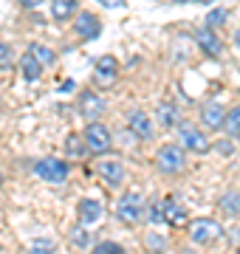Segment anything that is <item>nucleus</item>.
I'll return each instance as SVG.
<instances>
[{
    "label": "nucleus",
    "instance_id": "0eeeda50",
    "mask_svg": "<svg viewBox=\"0 0 240 254\" xmlns=\"http://www.w3.org/2000/svg\"><path fill=\"white\" fill-rule=\"evenodd\" d=\"M116 76H119V60L111 54L99 57L96 65H93V79H96V85L99 88H111L113 82H116Z\"/></svg>",
    "mask_w": 240,
    "mask_h": 254
},
{
    "label": "nucleus",
    "instance_id": "f704fd0d",
    "mask_svg": "<svg viewBox=\"0 0 240 254\" xmlns=\"http://www.w3.org/2000/svg\"><path fill=\"white\" fill-rule=\"evenodd\" d=\"M201 3H212V0H201Z\"/></svg>",
    "mask_w": 240,
    "mask_h": 254
},
{
    "label": "nucleus",
    "instance_id": "39448f33",
    "mask_svg": "<svg viewBox=\"0 0 240 254\" xmlns=\"http://www.w3.org/2000/svg\"><path fill=\"white\" fill-rule=\"evenodd\" d=\"M34 175L48 184H62L68 178V164L62 158H40L34 164Z\"/></svg>",
    "mask_w": 240,
    "mask_h": 254
},
{
    "label": "nucleus",
    "instance_id": "4468645a",
    "mask_svg": "<svg viewBox=\"0 0 240 254\" xmlns=\"http://www.w3.org/2000/svg\"><path fill=\"white\" fill-rule=\"evenodd\" d=\"M96 173L105 184H111V187H119L124 181V167L119 161H99L96 164Z\"/></svg>",
    "mask_w": 240,
    "mask_h": 254
},
{
    "label": "nucleus",
    "instance_id": "393cba45",
    "mask_svg": "<svg viewBox=\"0 0 240 254\" xmlns=\"http://www.w3.org/2000/svg\"><path fill=\"white\" fill-rule=\"evenodd\" d=\"M93 254H124V249H121L119 243H113V240H102V243L93 249Z\"/></svg>",
    "mask_w": 240,
    "mask_h": 254
},
{
    "label": "nucleus",
    "instance_id": "7c9ffc66",
    "mask_svg": "<svg viewBox=\"0 0 240 254\" xmlns=\"http://www.w3.org/2000/svg\"><path fill=\"white\" fill-rule=\"evenodd\" d=\"M105 9H124V0H99Z\"/></svg>",
    "mask_w": 240,
    "mask_h": 254
},
{
    "label": "nucleus",
    "instance_id": "b1692460",
    "mask_svg": "<svg viewBox=\"0 0 240 254\" xmlns=\"http://www.w3.org/2000/svg\"><path fill=\"white\" fill-rule=\"evenodd\" d=\"M71 243H74L76 249H85V246L91 243V235H88V229H85V223H82V226H76L74 232H71Z\"/></svg>",
    "mask_w": 240,
    "mask_h": 254
},
{
    "label": "nucleus",
    "instance_id": "f257e3e1",
    "mask_svg": "<svg viewBox=\"0 0 240 254\" xmlns=\"http://www.w3.org/2000/svg\"><path fill=\"white\" fill-rule=\"evenodd\" d=\"M156 167L167 175H176L186 167V155L181 144H161L156 153Z\"/></svg>",
    "mask_w": 240,
    "mask_h": 254
},
{
    "label": "nucleus",
    "instance_id": "2eb2a0df",
    "mask_svg": "<svg viewBox=\"0 0 240 254\" xmlns=\"http://www.w3.org/2000/svg\"><path fill=\"white\" fill-rule=\"evenodd\" d=\"M20 71H23V79H28V82H37L40 76H43V63H40L37 57L31 54H23L20 57Z\"/></svg>",
    "mask_w": 240,
    "mask_h": 254
},
{
    "label": "nucleus",
    "instance_id": "f8f14e48",
    "mask_svg": "<svg viewBox=\"0 0 240 254\" xmlns=\"http://www.w3.org/2000/svg\"><path fill=\"white\" fill-rule=\"evenodd\" d=\"M201 122L203 127H209V130H218V127H223V122H226V110H223L221 102H206L201 110Z\"/></svg>",
    "mask_w": 240,
    "mask_h": 254
},
{
    "label": "nucleus",
    "instance_id": "1a4fd4ad",
    "mask_svg": "<svg viewBox=\"0 0 240 254\" xmlns=\"http://www.w3.org/2000/svg\"><path fill=\"white\" fill-rule=\"evenodd\" d=\"M127 127L141 138V141L153 138V133H156V127H153V119H150L144 110H130V113H127Z\"/></svg>",
    "mask_w": 240,
    "mask_h": 254
},
{
    "label": "nucleus",
    "instance_id": "7ed1b4c3",
    "mask_svg": "<svg viewBox=\"0 0 240 254\" xmlns=\"http://www.w3.org/2000/svg\"><path fill=\"white\" fill-rule=\"evenodd\" d=\"M221 237H223V226L212 218H198L192 226H189V240L198 243V246H212V243H218Z\"/></svg>",
    "mask_w": 240,
    "mask_h": 254
},
{
    "label": "nucleus",
    "instance_id": "a878e982",
    "mask_svg": "<svg viewBox=\"0 0 240 254\" xmlns=\"http://www.w3.org/2000/svg\"><path fill=\"white\" fill-rule=\"evenodd\" d=\"M226 17H229V11H226V9H212L209 14H206V26H209V28H212V26H223Z\"/></svg>",
    "mask_w": 240,
    "mask_h": 254
},
{
    "label": "nucleus",
    "instance_id": "cd10ccee",
    "mask_svg": "<svg viewBox=\"0 0 240 254\" xmlns=\"http://www.w3.org/2000/svg\"><path fill=\"white\" fill-rule=\"evenodd\" d=\"M147 218L153 220V223H164V206H161V203H150Z\"/></svg>",
    "mask_w": 240,
    "mask_h": 254
},
{
    "label": "nucleus",
    "instance_id": "e433bc0d",
    "mask_svg": "<svg viewBox=\"0 0 240 254\" xmlns=\"http://www.w3.org/2000/svg\"><path fill=\"white\" fill-rule=\"evenodd\" d=\"M238 254H240V246H238Z\"/></svg>",
    "mask_w": 240,
    "mask_h": 254
},
{
    "label": "nucleus",
    "instance_id": "dca6fc26",
    "mask_svg": "<svg viewBox=\"0 0 240 254\" xmlns=\"http://www.w3.org/2000/svg\"><path fill=\"white\" fill-rule=\"evenodd\" d=\"M79 9V0H51V17L65 23V20H71Z\"/></svg>",
    "mask_w": 240,
    "mask_h": 254
},
{
    "label": "nucleus",
    "instance_id": "9b49d317",
    "mask_svg": "<svg viewBox=\"0 0 240 254\" xmlns=\"http://www.w3.org/2000/svg\"><path fill=\"white\" fill-rule=\"evenodd\" d=\"M76 108H79V113H82L85 119H99L102 113H105V99H102L99 93L85 91L82 96L76 99Z\"/></svg>",
    "mask_w": 240,
    "mask_h": 254
},
{
    "label": "nucleus",
    "instance_id": "f03ea898",
    "mask_svg": "<svg viewBox=\"0 0 240 254\" xmlns=\"http://www.w3.org/2000/svg\"><path fill=\"white\" fill-rule=\"evenodd\" d=\"M116 212H119L121 223H130V226L139 223V220L144 218V212H147L141 192H124V195L119 198V203H116Z\"/></svg>",
    "mask_w": 240,
    "mask_h": 254
},
{
    "label": "nucleus",
    "instance_id": "f3484780",
    "mask_svg": "<svg viewBox=\"0 0 240 254\" xmlns=\"http://www.w3.org/2000/svg\"><path fill=\"white\" fill-rule=\"evenodd\" d=\"M76 212H79V223L88 226V223H96V220L102 218V203L99 200H93V198H85Z\"/></svg>",
    "mask_w": 240,
    "mask_h": 254
},
{
    "label": "nucleus",
    "instance_id": "2f4dec72",
    "mask_svg": "<svg viewBox=\"0 0 240 254\" xmlns=\"http://www.w3.org/2000/svg\"><path fill=\"white\" fill-rule=\"evenodd\" d=\"M17 3H23L26 9H40L43 6V0H17Z\"/></svg>",
    "mask_w": 240,
    "mask_h": 254
},
{
    "label": "nucleus",
    "instance_id": "72a5a7b5",
    "mask_svg": "<svg viewBox=\"0 0 240 254\" xmlns=\"http://www.w3.org/2000/svg\"><path fill=\"white\" fill-rule=\"evenodd\" d=\"M176 3H192V0H176Z\"/></svg>",
    "mask_w": 240,
    "mask_h": 254
},
{
    "label": "nucleus",
    "instance_id": "aec40b11",
    "mask_svg": "<svg viewBox=\"0 0 240 254\" xmlns=\"http://www.w3.org/2000/svg\"><path fill=\"white\" fill-rule=\"evenodd\" d=\"M223 130H226L232 138H240V105H238V108H232V110H226Z\"/></svg>",
    "mask_w": 240,
    "mask_h": 254
},
{
    "label": "nucleus",
    "instance_id": "423d86ee",
    "mask_svg": "<svg viewBox=\"0 0 240 254\" xmlns=\"http://www.w3.org/2000/svg\"><path fill=\"white\" fill-rule=\"evenodd\" d=\"M85 144H88L91 153H108L113 144L111 130L102 125V122H91V125L85 127Z\"/></svg>",
    "mask_w": 240,
    "mask_h": 254
},
{
    "label": "nucleus",
    "instance_id": "c756f323",
    "mask_svg": "<svg viewBox=\"0 0 240 254\" xmlns=\"http://www.w3.org/2000/svg\"><path fill=\"white\" fill-rule=\"evenodd\" d=\"M215 147H218V153H223V155H232V153H235V147H232V141H229V138H223V141H218Z\"/></svg>",
    "mask_w": 240,
    "mask_h": 254
},
{
    "label": "nucleus",
    "instance_id": "c9c22d12",
    "mask_svg": "<svg viewBox=\"0 0 240 254\" xmlns=\"http://www.w3.org/2000/svg\"><path fill=\"white\" fill-rule=\"evenodd\" d=\"M0 184H3V173H0Z\"/></svg>",
    "mask_w": 240,
    "mask_h": 254
},
{
    "label": "nucleus",
    "instance_id": "20e7f679",
    "mask_svg": "<svg viewBox=\"0 0 240 254\" xmlns=\"http://www.w3.org/2000/svg\"><path fill=\"white\" fill-rule=\"evenodd\" d=\"M178 144L186 147V150H192V153H198V155H203L212 147L209 138H206V133L198 130L195 125H189V122H181V125H178Z\"/></svg>",
    "mask_w": 240,
    "mask_h": 254
},
{
    "label": "nucleus",
    "instance_id": "412c9836",
    "mask_svg": "<svg viewBox=\"0 0 240 254\" xmlns=\"http://www.w3.org/2000/svg\"><path fill=\"white\" fill-rule=\"evenodd\" d=\"M28 51L37 57V60H40L43 65H54V60H57L54 51H51L48 46H40V43H31V46H28Z\"/></svg>",
    "mask_w": 240,
    "mask_h": 254
},
{
    "label": "nucleus",
    "instance_id": "bb28decb",
    "mask_svg": "<svg viewBox=\"0 0 240 254\" xmlns=\"http://www.w3.org/2000/svg\"><path fill=\"white\" fill-rule=\"evenodd\" d=\"M144 246H147V249H153V252H164V249H167V240H164L161 235H156V232H153V235L144 237Z\"/></svg>",
    "mask_w": 240,
    "mask_h": 254
},
{
    "label": "nucleus",
    "instance_id": "6e6552de",
    "mask_svg": "<svg viewBox=\"0 0 240 254\" xmlns=\"http://www.w3.org/2000/svg\"><path fill=\"white\" fill-rule=\"evenodd\" d=\"M195 43H198V48H201L203 54H209V57H221L223 54V43H221V37L215 34L209 26H203L195 31Z\"/></svg>",
    "mask_w": 240,
    "mask_h": 254
},
{
    "label": "nucleus",
    "instance_id": "c85d7f7f",
    "mask_svg": "<svg viewBox=\"0 0 240 254\" xmlns=\"http://www.w3.org/2000/svg\"><path fill=\"white\" fill-rule=\"evenodd\" d=\"M9 65H11V48L6 43H0V71L9 68Z\"/></svg>",
    "mask_w": 240,
    "mask_h": 254
},
{
    "label": "nucleus",
    "instance_id": "6ab92c4d",
    "mask_svg": "<svg viewBox=\"0 0 240 254\" xmlns=\"http://www.w3.org/2000/svg\"><path fill=\"white\" fill-rule=\"evenodd\" d=\"M221 209L226 212V215H232V218H238L240 215V192L238 190H226L221 195Z\"/></svg>",
    "mask_w": 240,
    "mask_h": 254
},
{
    "label": "nucleus",
    "instance_id": "9d476101",
    "mask_svg": "<svg viewBox=\"0 0 240 254\" xmlns=\"http://www.w3.org/2000/svg\"><path fill=\"white\" fill-rule=\"evenodd\" d=\"M74 31L76 37H82V40H96L102 31V23L96 14H91V11H82V14H76L74 20Z\"/></svg>",
    "mask_w": 240,
    "mask_h": 254
},
{
    "label": "nucleus",
    "instance_id": "5701e85b",
    "mask_svg": "<svg viewBox=\"0 0 240 254\" xmlns=\"http://www.w3.org/2000/svg\"><path fill=\"white\" fill-rule=\"evenodd\" d=\"M65 150H68V155H85V150H88V144H82V138L76 136V133H71L68 136V141H65Z\"/></svg>",
    "mask_w": 240,
    "mask_h": 254
},
{
    "label": "nucleus",
    "instance_id": "473e14b6",
    "mask_svg": "<svg viewBox=\"0 0 240 254\" xmlns=\"http://www.w3.org/2000/svg\"><path fill=\"white\" fill-rule=\"evenodd\" d=\"M235 46L240 48V28H238V31H235Z\"/></svg>",
    "mask_w": 240,
    "mask_h": 254
},
{
    "label": "nucleus",
    "instance_id": "4be33fe9",
    "mask_svg": "<svg viewBox=\"0 0 240 254\" xmlns=\"http://www.w3.org/2000/svg\"><path fill=\"white\" fill-rule=\"evenodd\" d=\"M28 254H54V240L51 237H37L28 249Z\"/></svg>",
    "mask_w": 240,
    "mask_h": 254
},
{
    "label": "nucleus",
    "instance_id": "a211bd4d",
    "mask_svg": "<svg viewBox=\"0 0 240 254\" xmlns=\"http://www.w3.org/2000/svg\"><path fill=\"white\" fill-rule=\"evenodd\" d=\"M156 122L161 127H176V125H181L178 122V108L173 105V102H161L158 105V110H156Z\"/></svg>",
    "mask_w": 240,
    "mask_h": 254
},
{
    "label": "nucleus",
    "instance_id": "ddd939ff",
    "mask_svg": "<svg viewBox=\"0 0 240 254\" xmlns=\"http://www.w3.org/2000/svg\"><path fill=\"white\" fill-rule=\"evenodd\" d=\"M161 206H164V223H170V226H184L186 220H189L186 209L181 206L176 198H164L161 200Z\"/></svg>",
    "mask_w": 240,
    "mask_h": 254
}]
</instances>
